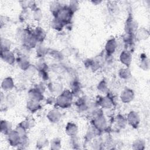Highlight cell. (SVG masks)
I'll return each instance as SVG.
<instances>
[{
    "label": "cell",
    "mask_w": 150,
    "mask_h": 150,
    "mask_svg": "<svg viewBox=\"0 0 150 150\" xmlns=\"http://www.w3.org/2000/svg\"><path fill=\"white\" fill-rule=\"evenodd\" d=\"M101 131H100L98 129H97L94 125L91 126L88 128L87 133H86V137L88 140L94 138H95L96 136L99 135V133Z\"/></svg>",
    "instance_id": "20"
},
{
    "label": "cell",
    "mask_w": 150,
    "mask_h": 150,
    "mask_svg": "<svg viewBox=\"0 0 150 150\" xmlns=\"http://www.w3.org/2000/svg\"><path fill=\"white\" fill-rule=\"evenodd\" d=\"M5 100H6V104L7 105H11L12 104L13 105V104L15 103V97L11 94H9L6 96Z\"/></svg>",
    "instance_id": "38"
},
{
    "label": "cell",
    "mask_w": 150,
    "mask_h": 150,
    "mask_svg": "<svg viewBox=\"0 0 150 150\" xmlns=\"http://www.w3.org/2000/svg\"><path fill=\"white\" fill-rule=\"evenodd\" d=\"M49 90H50L51 92H54V93H57L60 90V86L59 84L55 83V84H52L50 83L49 86Z\"/></svg>",
    "instance_id": "36"
},
{
    "label": "cell",
    "mask_w": 150,
    "mask_h": 150,
    "mask_svg": "<svg viewBox=\"0 0 150 150\" xmlns=\"http://www.w3.org/2000/svg\"><path fill=\"white\" fill-rule=\"evenodd\" d=\"M2 88L5 91L12 90L14 87V83L11 77H6L2 82Z\"/></svg>",
    "instance_id": "18"
},
{
    "label": "cell",
    "mask_w": 150,
    "mask_h": 150,
    "mask_svg": "<svg viewBox=\"0 0 150 150\" xmlns=\"http://www.w3.org/2000/svg\"><path fill=\"white\" fill-rule=\"evenodd\" d=\"M29 15L30 13L28 9H23L19 16L20 20L22 21H25L29 18Z\"/></svg>",
    "instance_id": "35"
},
{
    "label": "cell",
    "mask_w": 150,
    "mask_h": 150,
    "mask_svg": "<svg viewBox=\"0 0 150 150\" xmlns=\"http://www.w3.org/2000/svg\"><path fill=\"white\" fill-rule=\"evenodd\" d=\"M144 55V56H141L139 66L144 70H148L149 69V60L146 57V55Z\"/></svg>",
    "instance_id": "23"
},
{
    "label": "cell",
    "mask_w": 150,
    "mask_h": 150,
    "mask_svg": "<svg viewBox=\"0 0 150 150\" xmlns=\"http://www.w3.org/2000/svg\"><path fill=\"white\" fill-rule=\"evenodd\" d=\"M42 12L40 10V9L36 8L33 11V18L35 21H39L42 19Z\"/></svg>",
    "instance_id": "32"
},
{
    "label": "cell",
    "mask_w": 150,
    "mask_h": 150,
    "mask_svg": "<svg viewBox=\"0 0 150 150\" xmlns=\"http://www.w3.org/2000/svg\"><path fill=\"white\" fill-rule=\"evenodd\" d=\"M64 25L60 21H59L56 18H54L52 22V23H51V26L53 28V29H56V30H61L63 26Z\"/></svg>",
    "instance_id": "30"
},
{
    "label": "cell",
    "mask_w": 150,
    "mask_h": 150,
    "mask_svg": "<svg viewBox=\"0 0 150 150\" xmlns=\"http://www.w3.org/2000/svg\"><path fill=\"white\" fill-rule=\"evenodd\" d=\"M120 59L123 64L128 67L130 66L132 61V54L131 52L126 50L122 51L120 54Z\"/></svg>",
    "instance_id": "8"
},
{
    "label": "cell",
    "mask_w": 150,
    "mask_h": 150,
    "mask_svg": "<svg viewBox=\"0 0 150 150\" xmlns=\"http://www.w3.org/2000/svg\"><path fill=\"white\" fill-rule=\"evenodd\" d=\"M35 124V121L32 118H26L19 124L20 125L26 129L33 127Z\"/></svg>",
    "instance_id": "25"
},
{
    "label": "cell",
    "mask_w": 150,
    "mask_h": 150,
    "mask_svg": "<svg viewBox=\"0 0 150 150\" xmlns=\"http://www.w3.org/2000/svg\"><path fill=\"white\" fill-rule=\"evenodd\" d=\"M28 94H29V97L30 100H31L39 102L43 98V93L41 92L40 91H39L36 87L30 89L29 91Z\"/></svg>",
    "instance_id": "9"
},
{
    "label": "cell",
    "mask_w": 150,
    "mask_h": 150,
    "mask_svg": "<svg viewBox=\"0 0 150 150\" xmlns=\"http://www.w3.org/2000/svg\"><path fill=\"white\" fill-rule=\"evenodd\" d=\"M1 58L4 60V62L8 63V64H12L15 61V57L14 54L10 50L1 51Z\"/></svg>",
    "instance_id": "10"
},
{
    "label": "cell",
    "mask_w": 150,
    "mask_h": 150,
    "mask_svg": "<svg viewBox=\"0 0 150 150\" xmlns=\"http://www.w3.org/2000/svg\"><path fill=\"white\" fill-rule=\"evenodd\" d=\"M127 121L129 123L130 125H131L134 128H137L139 122H140V118L138 115V114L135 112V111H131L128 113L127 117Z\"/></svg>",
    "instance_id": "4"
},
{
    "label": "cell",
    "mask_w": 150,
    "mask_h": 150,
    "mask_svg": "<svg viewBox=\"0 0 150 150\" xmlns=\"http://www.w3.org/2000/svg\"><path fill=\"white\" fill-rule=\"evenodd\" d=\"M1 131L2 133L8 135L12 130V124L9 121L3 120L1 122Z\"/></svg>",
    "instance_id": "17"
},
{
    "label": "cell",
    "mask_w": 150,
    "mask_h": 150,
    "mask_svg": "<svg viewBox=\"0 0 150 150\" xmlns=\"http://www.w3.org/2000/svg\"><path fill=\"white\" fill-rule=\"evenodd\" d=\"M22 137L16 130L12 131L8 135V140L12 146H18L21 142Z\"/></svg>",
    "instance_id": "5"
},
{
    "label": "cell",
    "mask_w": 150,
    "mask_h": 150,
    "mask_svg": "<svg viewBox=\"0 0 150 150\" xmlns=\"http://www.w3.org/2000/svg\"><path fill=\"white\" fill-rule=\"evenodd\" d=\"M51 54L53 56V57H55L56 59H61L62 57H63L62 56V53L60 52H59L58 51H54V52H52V53H51Z\"/></svg>",
    "instance_id": "40"
},
{
    "label": "cell",
    "mask_w": 150,
    "mask_h": 150,
    "mask_svg": "<svg viewBox=\"0 0 150 150\" xmlns=\"http://www.w3.org/2000/svg\"><path fill=\"white\" fill-rule=\"evenodd\" d=\"M78 7H79L78 2L77 1H71L69 5V8H70V9L72 11V12L73 13L74 12H76L77 10Z\"/></svg>",
    "instance_id": "37"
},
{
    "label": "cell",
    "mask_w": 150,
    "mask_h": 150,
    "mask_svg": "<svg viewBox=\"0 0 150 150\" xmlns=\"http://www.w3.org/2000/svg\"><path fill=\"white\" fill-rule=\"evenodd\" d=\"M62 7V6L59 2L57 1H53L50 5V10L53 15L56 16Z\"/></svg>",
    "instance_id": "22"
},
{
    "label": "cell",
    "mask_w": 150,
    "mask_h": 150,
    "mask_svg": "<svg viewBox=\"0 0 150 150\" xmlns=\"http://www.w3.org/2000/svg\"><path fill=\"white\" fill-rule=\"evenodd\" d=\"M125 29L126 33L134 34L138 28L137 22L132 18H129L127 19L125 23Z\"/></svg>",
    "instance_id": "7"
},
{
    "label": "cell",
    "mask_w": 150,
    "mask_h": 150,
    "mask_svg": "<svg viewBox=\"0 0 150 150\" xmlns=\"http://www.w3.org/2000/svg\"><path fill=\"white\" fill-rule=\"evenodd\" d=\"M115 122L117 123V125L118 126V127L122 128L126 126L127 121V118H125L123 115L119 114L116 117Z\"/></svg>",
    "instance_id": "26"
},
{
    "label": "cell",
    "mask_w": 150,
    "mask_h": 150,
    "mask_svg": "<svg viewBox=\"0 0 150 150\" xmlns=\"http://www.w3.org/2000/svg\"><path fill=\"white\" fill-rule=\"evenodd\" d=\"M119 76L122 79H128L131 77V73L128 68L121 69L118 71Z\"/></svg>",
    "instance_id": "24"
},
{
    "label": "cell",
    "mask_w": 150,
    "mask_h": 150,
    "mask_svg": "<svg viewBox=\"0 0 150 150\" xmlns=\"http://www.w3.org/2000/svg\"><path fill=\"white\" fill-rule=\"evenodd\" d=\"M73 15V13L70 9L69 6H64L62 7L59 12L55 16V18L57 19L64 25L65 23H68L70 21Z\"/></svg>",
    "instance_id": "2"
},
{
    "label": "cell",
    "mask_w": 150,
    "mask_h": 150,
    "mask_svg": "<svg viewBox=\"0 0 150 150\" xmlns=\"http://www.w3.org/2000/svg\"><path fill=\"white\" fill-rule=\"evenodd\" d=\"M120 98L122 102L125 103H129L134 98V93L131 89L126 88L121 92Z\"/></svg>",
    "instance_id": "6"
},
{
    "label": "cell",
    "mask_w": 150,
    "mask_h": 150,
    "mask_svg": "<svg viewBox=\"0 0 150 150\" xmlns=\"http://www.w3.org/2000/svg\"><path fill=\"white\" fill-rule=\"evenodd\" d=\"M50 146H51V149H60L61 148L60 139L57 138H55L53 139L52 140H51Z\"/></svg>",
    "instance_id": "31"
},
{
    "label": "cell",
    "mask_w": 150,
    "mask_h": 150,
    "mask_svg": "<svg viewBox=\"0 0 150 150\" xmlns=\"http://www.w3.org/2000/svg\"><path fill=\"white\" fill-rule=\"evenodd\" d=\"M145 143L142 139H138L135 140L132 144V148L134 149H144Z\"/></svg>",
    "instance_id": "28"
},
{
    "label": "cell",
    "mask_w": 150,
    "mask_h": 150,
    "mask_svg": "<svg viewBox=\"0 0 150 150\" xmlns=\"http://www.w3.org/2000/svg\"><path fill=\"white\" fill-rule=\"evenodd\" d=\"M48 145V141L47 139H46L45 137H41L37 141V147L38 148H43L46 145Z\"/></svg>",
    "instance_id": "33"
},
{
    "label": "cell",
    "mask_w": 150,
    "mask_h": 150,
    "mask_svg": "<svg viewBox=\"0 0 150 150\" xmlns=\"http://www.w3.org/2000/svg\"><path fill=\"white\" fill-rule=\"evenodd\" d=\"M18 64L23 70H27L30 67V63L26 56H19L17 59Z\"/></svg>",
    "instance_id": "13"
},
{
    "label": "cell",
    "mask_w": 150,
    "mask_h": 150,
    "mask_svg": "<svg viewBox=\"0 0 150 150\" xmlns=\"http://www.w3.org/2000/svg\"><path fill=\"white\" fill-rule=\"evenodd\" d=\"M97 88L99 91H100L103 93L106 92L107 91V88H108L107 82L104 80H101L98 84Z\"/></svg>",
    "instance_id": "34"
},
{
    "label": "cell",
    "mask_w": 150,
    "mask_h": 150,
    "mask_svg": "<svg viewBox=\"0 0 150 150\" xmlns=\"http://www.w3.org/2000/svg\"><path fill=\"white\" fill-rule=\"evenodd\" d=\"M36 53L37 55L39 57H43L48 52V49L46 46H43L42 44H39V45H37L36 46Z\"/></svg>",
    "instance_id": "27"
},
{
    "label": "cell",
    "mask_w": 150,
    "mask_h": 150,
    "mask_svg": "<svg viewBox=\"0 0 150 150\" xmlns=\"http://www.w3.org/2000/svg\"><path fill=\"white\" fill-rule=\"evenodd\" d=\"M93 125L100 131H102L107 128V123L105 117L102 114L96 116L93 119Z\"/></svg>",
    "instance_id": "3"
},
{
    "label": "cell",
    "mask_w": 150,
    "mask_h": 150,
    "mask_svg": "<svg viewBox=\"0 0 150 150\" xmlns=\"http://www.w3.org/2000/svg\"><path fill=\"white\" fill-rule=\"evenodd\" d=\"M39 76L44 80H46L48 79V74H47V73L46 71H45V70L39 71Z\"/></svg>",
    "instance_id": "39"
},
{
    "label": "cell",
    "mask_w": 150,
    "mask_h": 150,
    "mask_svg": "<svg viewBox=\"0 0 150 150\" xmlns=\"http://www.w3.org/2000/svg\"><path fill=\"white\" fill-rule=\"evenodd\" d=\"M149 35V34L148 30L144 28L138 29L135 33V38L138 40L146 39L148 38Z\"/></svg>",
    "instance_id": "12"
},
{
    "label": "cell",
    "mask_w": 150,
    "mask_h": 150,
    "mask_svg": "<svg viewBox=\"0 0 150 150\" xmlns=\"http://www.w3.org/2000/svg\"><path fill=\"white\" fill-rule=\"evenodd\" d=\"M33 33L39 43L42 42L46 37V32L40 27L36 28L34 31H33Z\"/></svg>",
    "instance_id": "16"
},
{
    "label": "cell",
    "mask_w": 150,
    "mask_h": 150,
    "mask_svg": "<svg viewBox=\"0 0 150 150\" xmlns=\"http://www.w3.org/2000/svg\"><path fill=\"white\" fill-rule=\"evenodd\" d=\"M11 41L6 39H1V51L9 50L11 47Z\"/></svg>",
    "instance_id": "29"
},
{
    "label": "cell",
    "mask_w": 150,
    "mask_h": 150,
    "mask_svg": "<svg viewBox=\"0 0 150 150\" xmlns=\"http://www.w3.org/2000/svg\"><path fill=\"white\" fill-rule=\"evenodd\" d=\"M66 132L71 137H75L78 132V127L75 124L69 122L66 127Z\"/></svg>",
    "instance_id": "14"
},
{
    "label": "cell",
    "mask_w": 150,
    "mask_h": 150,
    "mask_svg": "<svg viewBox=\"0 0 150 150\" xmlns=\"http://www.w3.org/2000/svg\"><path fill=\"white\" fill-rule=\"evenodd\" d=\"M73 96L71 91L65 90L56 98V104L62 108H68L71 105Z\"/></svg>",
    "instance_id": "1"
},
{
    "label": "cell",
    "mask_w": 150,
    "mask_h": 150,
    "mask_svg": "<svg viewBox=\"0 0 150 150\" xmlns=\"http://www.w3.org/2000/svg\"><path fill=\"white\" fill-rule=\"evenodd\" d=\"M47 117L51 122L55 123L57 122L60 120L61 118V114L57 110L53 109L48 112Z\"/></svg>",
    "instance_id": "11"
},
{
    "label": "cell",
    "mask_w": 150,
    "mask_h": 150,
    "mask_svg": "<svg viewBox=\"0 0 150 150\" xmlns=\"http://www.w3.org/2000/svg\"><path fill=\"white\" fill-rule=\"evenodd\" d=\"M117 47V43L115 39H111L108 40L105 45V49L108 54L113 53Z\"/></svg>",
    "instance_id": "15"
},
{
    "label": "cell",
    "mask_w": 150,
    "mask_h": 150,
    "mask_svg": "<svg viewBox=\"0 0 150 150\" xmlns=\"http://www.w3.org/2000/svg\"><path fill=\"white\" fill-rule=\"evenodd\" d=\"M98 103L104 108H110L112 105V101L111 98L108 96L101 97Z\"/></svg>",
    "instance_id": "19"
},
{
    "label": "cell",
    "mask_w": 150,
    "mask_h": 150,
    "mask_svg": "<svg viewBox=\"0 0 150 150\" xmlns=\"http://www.w3.org/2000/svg\"><path fill=\"white\" fill-rule=\"evenodd\" d=\"M40 104L38 101L30 100L27 103V108L32 112H35L40 108Z\"/></svg>",
    "instance_id": "21"
}]
</instances>
